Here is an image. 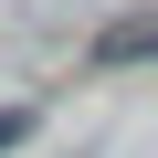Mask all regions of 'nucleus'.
I'll use <instances>...</instances> for the list:
<instances>
[{"label": "nucleus", "mask_w": 158, "mask_h": 158, "mask_svg": "<svg viewBox=\"0 0 158 158\" xmlns=\"http://www.w3.org/2000/svg\"><path fill=\"white\" fill-rule=\"evenodd\" d=\"M148 53H158V11H127V21L95 32V63H106V74H127V63H148Z\"/></svg>", "instance_id": "f257e3e1"}, {"label": "nucleus", "mask_w": 158, "mask_h": 158, "mask_svg": "<svg viewBox=\"0 0 158 158\" xmlns=\"http://www.w3.org/2000/svg\"><path fill=\"white\" fill-rule=\"evenodd\" d=\"M21 137H32V106H0V158H11Z\"/></svg>", "instance_id": "f03ea898"}]
</instances>
